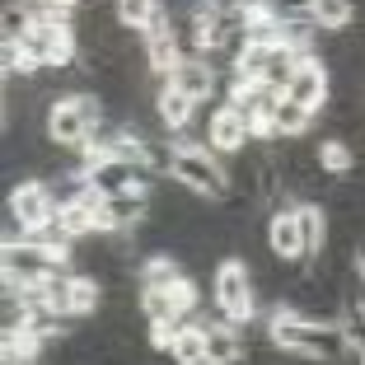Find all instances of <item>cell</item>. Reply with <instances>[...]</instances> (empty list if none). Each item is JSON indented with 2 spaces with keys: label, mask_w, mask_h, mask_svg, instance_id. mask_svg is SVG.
<instances>
[{
  "label": "cell",
  "mask_w": 365,
  "mask_h": 365,
  "mask_svg": "<svg viewBox=\"0 0 365 365\" xmlns=\"http://www.w3.org/2000/svg\"><path fill=\"white\" fill-rule=\"evenodd\" d=\"M272 342L290 356H304V361H333L351 346V337L337 328V323H314V319H295V314H272Z\"/></svg>",
  "instance_id": "6da1fadb"
},
{
  "label": "cell",
  "mask_w": 365,
  "mask_h": 365,
  "mask_svg": "<svg viewBox=\"0 0 365 365\" xmlns=\"http://www.w3.org/2000/svg\"><path fill=\"white\" fill-rule=\"evenodd\" d=\"M169 173L197 197H225L230 192V173L220 169L215 150H202V145H178L169 155Z\"/></svg>",
  "instance_id": "7a4b0ae2"
},
{
  "label": "cell",
  "mask_w": 365,
  "mask_h": 365,
  "mask_svg": "<svg viewBox=\"0 0 365 365\" xmlns=\"http://www.w3.org/2000/svg\"><path fill=\"white\" fill-rule=\"evenodd\" d=\"M94 127H98V103L85 94H71L61 103H52L47 113V136L56 145H89L94 140Z\"/></svg>",
  "instance_id": "3957f363"
},
{
  "label": "cell",
  "mask_w": 365,
  "mask_h": 365,
  "mask_svg": "<svg viewBox=\"0 0 365 365\" xmlns=\"http://www.w3.org/2000/svg\"><path fill=\"white\" fill-rule=\"evenodd\" d=\"M56 211H61V202L52 197V187L38 178H24L14 182V192H10V215H14V225L24 230V235H43L47 225L56 220Z\"/></svg>",
  "instance_id": "277c9868"
},
{
  "label": "cell",
  "mask_w": 365,
  "mask_h": 365,
  "mask_svg": "<svg viewBox=\"0 0 365 365\" xmlns=\"http://www.w3.org/2000/svg\"><path fill=\"white\" fill-rule=\"evenodd\" d=\"M215 304L230 323H248L253 319V286H248V267L244 262H220L215 267Z\"/></svg>",
  "instance_id": "5b68a950"
},
{
  "label": "cell",
  "mask_w": 365,
  "mask_h": 365,
  "mask_svg": "<svg viewBox=\"0 0 365 365\" xmlns=\"http://www.w3.org/2000/svg\"><path fill=\"white\" fill-rule=\"evenodd\" d=\"M197 304V290H192V281L182 277V281H173V286H145L140 290V314L150 323H182V314Z\"/></svg>",
  "instance_id": "8992f818"
},
{
  "label": "cell",
  "mask_w": 365,
  "mask_h": 365,
  "mask_svg": "<svg viewBox=\"0 0 365 365\" xmlns=\"http://www.w3.org/2000/svg\"><path fill=\"white\" fill-rule=\"evenodd\" d=\"M61 230L66 239H80V235H94V230H108V197L94 192V187H80L71 202H61Z\"/></svg>",
  "instance_id": "52a82bcc"
},
{
  "label": "cell",
  "mask_w": 365,
  "mask_h": 365,
  "mask_svg": "<svg viewBox=\"0 0 365 365\" xmlns=\"http://www.w3.org/2000/svg\"><path fill=\"white\" fill-rule=\"evenodd\" d=\"M248 136H253V127H248V118L235 103L215 108L211 122H206V150H215V155H239Z\"/></svg>",
  "instance_id": "ba28073f"
},
{
  "label": "cell",
  "mask_w": 365,
  "mask_h": 365,
  "mask_svg": "<svg viewBox=\"0 0 365 365\" xmlns=\"http://www.w3.org/2000/svg\"><path fill=\"white\" fill-rule=\"evenodd\" d=\"M281 94L290 98V103L309 108V113H319L323 98H328V71H323V61H314V56H300V66H295V76L286 80V89Z\"/></svg>",
  "instance_id": "9c48e42d"
},
{
  "label": "cell",
  "mask_w": 365,
  "mask_h": 365,
  "mask_svg": "<svg viewBox=\"0 0 365 365\" xmlns=\"http://www.w3.org/2000/svg\"><path fill=\"white\" fill-rule=\"evenodd\" d=\"M267 244H272V253H277L281 262L304 258V230H300V211H295V206H290V211H277V215H272Z\"/></svg>",
  "instance_id": "30bf717a"
},
{
  "label": "cell",
  "mask_w": 365,
  "mask_h": 365,
  "mask_svg": "<svg viewBox=\"0 0 365 365\" xmlns=\"http://www.w3.org/2000/svg\"><path fill=\"white\" fill-rule=\"evenodd\" d=\"M140 173L145 169H136V164H122V160H103V164H94L89 169V187L94 192H103V197H122V192H136L140 187Z\"/></svg>",
  "instance_id": "8fae6325"
},
{
  "label": "cell",
  "mask_w": 365,
  "mask_h": 365,
  "mask_svg": "<svg viewBox=\"0 0 365 365\" xmlns=\"http://www.w3.org/2000/svg\"><path fill=\"white\" fill-rule=\"evenodd\" d=\"M145 56H150V66H155V71H164V76H173V66L182 61L178 33H173V24L164 19V14L150 24V29H145Z\"/></svg>",
  "instance_id": "7c38bea8"
},
{
  "label": "cell",
  "mask_w": 365,
  "mask_h": 365,
  "mask_svg": "<svg viewBox=\"0 0 365 365\" xmlns=\"http://www.w3.org/2000/svg\"><path fill=\"white\" fill-rule=\"evenodd\" d=\"M169 85H173V89H182V94L192 98V103H202V98L215 89V76H211V66H206L202 56H182V61L173 66Z\"/></svg>",
  "instance_id": "4fadbf2b"
},
{
  "label": "cell",
  "mask_w": 365,
  "mask_h": 365,
  "mask_svg": "<svg viewBox=\"0 0 365 365\" xmlns=\"http://www.w3.org/2000/svg\"><path fill=\"white\" fill-rule=\"evenodd\" d=\"M244 337L230 323H206V365H239Z\"/></svg>",
  "instance_id": "5bb4252c"
},
{
  "label": "cell",
  "mask_w": 365,
  "mask_h": 365,
  "mask_svg": "<svg viewBox=\"0 0 365 365\" xmlns=\"http://www.w3.org/2000/svg\"><path fill=\"white\" fill-rule=\"evenodd\" d=\"M155 113H160V118H164V127L182 131V127H187V122H192L197 103H192V98H187V94H182V89H173L169 80H164V89H160V94H155Z\"/></svg>",
  "instance_id": "9a60e30c"
},
{
  "label": "cell",
  "mask_w": 365,
  "mask_h": 365,
  "mask_svg": "<svg viewBox=\"0 0 365 365\" xmlns=\"http://www.w3.org/2000/svg\"><path fill=\"white\" fill-rule=\"evenodd\" d=\"M173 365H206V328L202 323H182V333L169 346Z\"/></svg>",
  "instance_id": "2e32d148"
},
{
  "label": "cell",
  "mask_w": 365,
  "mask_h": 365,
  "mask_svg": "<svg viewBox=\"0 0 365 365\" xmlns=\"http://www.w3.org/2000/svg\"><path fill=\"white\" fill-rule=\"evenodd\" d=\"M140 211H145V187H136V192H122V197H108V230L136 225Z\"/></svg>",
  "instance_id": "e0dca14e"
},
{
  "label": "cell",
  "mask_w": 365,
  "mask_h": 365,
  "mask_svg": "<svg viewBox=\"0 0 365 365\" xmlns=\"http://www.w3.org/2000/svg\"><path fill=\"white\" fill-rule=\"evenodd\" d=\"M309 122H314V113H309V108L290 103V98L281 94L277 118H272V136H304V131H309Z\"/></svg>",
  "instance_id": "ac0fdd59"
},
{
  "label": "cell",
  "mask_w": 365,
  "mask_h": 365,
  "mask_svg": "<svg viewBox=\"0 0 365 365\" xmlns=\"http://www.w3.org/2000/svg\"><path fill=\"white\" fill-rule=\"evenodd\" d=\"M304 10L323 29H346L351 24V0H304Z\"/></svg>",
  "instance_id": "d6986e66"
},
{
  "label": "cell",
  "mask_w": 365,
  "mask_h": 365,
  "mask_svg": "<svg viewBox=\"0 0 365 365\" xmlns=\"http://www.w3.org/2000/svg\"><path fill=\"white\" fill-rule=\"evenodd\" d=\"M38 351H43V337L38 333H29V328H5V361L29 365Z\"/></svg>",
  "instance_id": "ffe728a7"
},
{
  "label": "cell",
  "mask_w": 365,
  "mask_h": 365,
  "mask_svg": "<svg viewBox=\"0 0 365 365\" xmlns=\"http://www.w3.org/2000/svg\"><path fill=\"white\" fill-rule=\"evenodd\" d=\"M118 19L127 24V29H150L155 19H160V0H118Z\"/></svg>",
  "instance_id": "44dd1931"
},
{
  "label": "cell",
  "mask_w": 365,
  "mask_h": 365,
  "mask_svg": "<svg viewBox=\"0 0 365 365\" xmlns=\"http://www.w3.org/2000/svg\"><path fill=\"white\" fill-rule=\"evenodd\" d=\"M319 169L323 173H337V178L351 173V150H346L342 140H323V145H319Z\"/></svg>",
  "instance_id": "7402d4cb"
},
{
  "label": "cell",
  "mask_w": 365,
  "mask_h": 365,
  "mask_svg": "<svg viewBox=\"0 0 365 365\" xmlns=\"http://www.w3.org/2000/svg\"><path fill=\"white\" fill-rule=\"evenodd\" d=\"M140 277H145V286H173V281H182V272H178V262L173 258H150L145 262V272H140Z\"/></svg>",
  "instance_id": "603a6c76"
},
{
  "label": "cell",
  "mask_w": 365,
  "mask_h": 365,
  "mask_svg": "<svg viewBox=\"0 0 365 365\" xmlns=\"http://www.w3.org/2000/svg\"><path fill=\"white\" fill-rule=\"evenodd\" d=\"M295 211H300V230H304V253H314L323 244V211L319 206H295Z\"/></svg>",
  "instance_id": "cb8c5ba5"
},
{
  "label": "cell",
  "mask_w": 365,
  "mask_h": 365,
  "mask_svg": "<svg viewBox=\"0 0 365 365\" xmlns=\"http://www.w3.org/2000/svg\"><path fill=\"white\" fill-rule=\"evenodd\" d=\"M182 333V323H150V346H160V351H169L173 337Z\"/></svg>",
  "instance_id": "d4e9b609"
},
{
  "label": "cell",
  "mask_w": 365,
  "mask_h": 365,
  "mask_svg": "<svg viewBox=\"0 0 365 365\" xmlns=\"http://www.w3.org/2000/svg\"><path fill=\"white\" fill-rule=\"evenodd\" d=\"M43 10H52V14H71V10H76V0H43Z\"/></svg>",
  "instance_id": "484cf974"
},
{
  "label": "cell",
  "mask_w": 365,
  "mask_h": 365,
  "mask_svg": "<svg viewBox=\"0 0 365 365\" xmlns=\"http://www.w3.org/2000/svg\"><path fill=\"white\" fill-rule=\"evenodd\" d=\"M361 286H365V258H361Z\"/></svg>",
  "instance_id": "4316f807"
},
{
  "label": "cell",
  "mask_w": 365,
  "mask_h": 365,
  "mask_svg": "<svg viewBox=\"0 0 365 365\" xmlns=\"http://www.w3.org/2000/svg\"><path fill=\"white\" fill-rule=\"evenodd\" d=\"M5 365H19V361H5Z\"/></svg>",
  "instance_id": "83f0119b"
},
{
  "label": "cell",
  "mask_w": 365,
  "mask_h": 365,
  "mask_svg": "<svg viewBox=\"0 0 365 365\" xmlns=\"http://www.w3.org/2000/svg\"><path fill=\"white\" fill-rule=\"evenodd\" d=\"M361 365H365V351H361Z\"/></svg>",
  "instance_id": "f1b7e54d"
}]
</instances>
